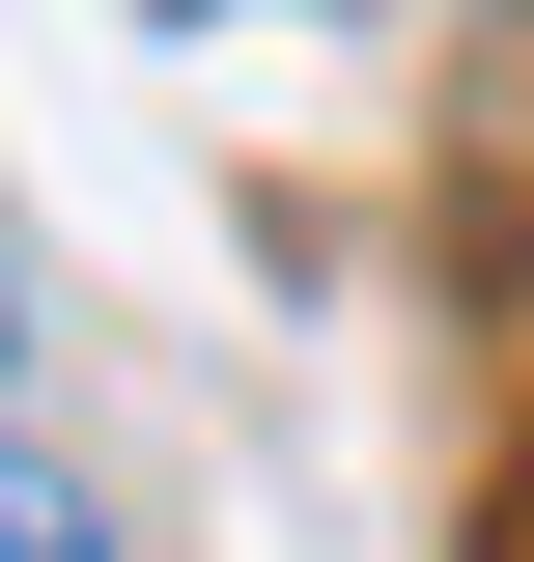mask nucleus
Segmentation results:
<instances>
[{"mask_svg":"<svg viewBox=\"0 0 534 562\" xmlns=\"http://www.w3.org/2000/svg\"><path fill=\"white\" fill-rule=\"evenodd\" d=\"M0 562H113V506H85L57 450H29V422H0Z\"/></svg>","mask_w":534,"mask_h":562,"instance_id":"1","label":"nucleus"}]
</instances>
